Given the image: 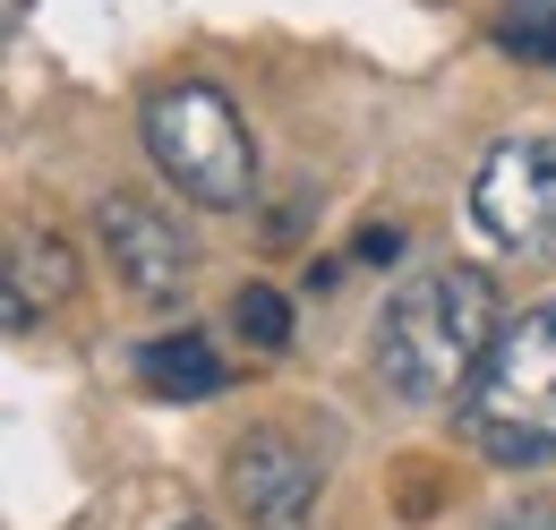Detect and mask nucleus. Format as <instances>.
Returning <instances> with one entry per match:
<instances>
[{
  "label": "nucleus",
  "instance_id": "1",
  "mask_svg": "<svg viewBox=\"0 0 556 530\" xmlns=\"http://www.w3.org/2000/svg\"><path fill=\"white\" fill-rule=\"evenodd\" d=\"M505 342V308H496V282L480 265H437V274H412L386 308H377V333H368V359L394 394L412 402H454L480 386L488 351Z\"/></svg>",
  "mask_w": 556,
  "mask_h": 530
},
{
  "label": "nucleus",
  "instance_id": "2",
  "mask_svg": "<svg viewBox=\"0 0 556 530\" xmlns=\"http://www.w3.org/2000/svg\"><path fill=\"white\" fill-rule=\"evenodd\" d=\"M138 137L154 154V172L206 214H231L249 205V180H257V146H249V121L231 112V94H214L206 77H172L154 86L138 112Z\"/></svg>",
  "mask_w": 556,
  "mask_h": 530
},
{
  "label": "nucleus",
  "instance_id": "3",
  "mask_svg": "<svg viewBox=\"0 0 556 530\" xmlns=\"http://www.w3.org/2000/svg\"><path fill=\"white\" fill-rule=\"evenodd\" d=\"M463 437L505 470L556 463V300L522 308L488 351L480 386L463 394Z\"/></svg>",
  "mask_w": 556,
  "mask_h": 530
},
{
  "label": "nucleus",
  "instance_id": "4",
  "mask_svg": "<svg viewBox=\"0 0 556 530\" xmlns=\"http://www.w3.org/2000/svg\"><path fill=\"white\" fill-rule=\"evenodd\" d=\"M471 223L496 249H556V137H496L471 172Z\"/></svg>",
  "mask_w": 556,
  "mask_h": 530
},
{
  "label": "nucleus",
  "instance_id": "5",
  "mask_svg": "<svg viewBox=\"0 0 556 530\" xmlns=\"http://www.w3.org/2000/svg\"><path fill=\"white\" fill-rule=\"evenodd\" d=\"M94 231H103L112 274H121L138 300H180V291H189L198 249H189V231H180L172 214H154L146 198H103L94 205Z\"/></svg>",
  "mask_w": 556,
  "mask_h": 530
},
{
  "label": "nucleus",
  "instance_id": "6",
  "mask_svg": "<svg viewBox=\"0 0 556 530\" xmlns=\"http://www.w3.org/2000/svg\"><path fill=\"white\" fill-rule=\"evenodd\" d=\"M231 496L249 505V522L300 530V522H308V505H317V463L291 454L282 437H249V445L231 454Z\"/></svg>",
  "mask_w": 556,
  "mask_h": 530
},
{
  "label": "nucleus",
  "instance_id": "7",
  "mask_svg": "<svg viewBox=\"0 0 556 530\" xmlns=\"http://www.w3.org/2000/svg\"><path fill=\"white\" fill-rule=\"evenodd\" d=\"M77 282L70 249L52 240V231H35V223H9V333L35 326V308H61Z\"/></svg>",
  "mask_w": 556,
  "mask_h": 530
},
{
  "label": "nucleus",
  "instance_id": "8",
  "mask_svg": "<svg viewBox=\"0 0 556 530\" xmlns=\"http://www.w3.org/2000/svg\"><path fill=\"white\" fill-rule=\"evenodd\" d=\"M138 386L146 394H163V402H206V394H223L231 386V359L214 351L206 333H154L138 351Z\"/></svg>",
  "mask_w": 556,
  "mask_h": 530
},
{
  "label": "nucleus",
  "instance_id": "9",
  "mask_svg": "<svg viewBox=\"0 0 556 530\" xmlns=\"http://www.w3.org/2000/svg\"><path fill=\"white\" fill-rule=\"evenodd\" d=\"M496 43L514 61L556 68V0H496Z\"/></svg>",
  "mask_w": 556,
  "mask_h": 530
},
{
  "label": "nucleus",
  "instance_id": "10",
  "mask_svg": "<svg viewBox=\"0 0 556 530\" xmlns=\"http://www.w3.org/2000/svg\"><path fill=\"white\" fill-rule=\"evenodd\" d=\"M231 326L249 333V351H291V300H282L275 282H249L231 300Z\"/></svg>",
  "mask_w": 556,
  "mask_h": 530
},
{
  "label": "nucleus",
  "instance_id": "11",
  "mask_svg": "<svg viewBox=\"0 0 556 530\" xmlns=\"http://www.w3.org/2000/svg\"><path fill=\"white\" fill-rule=\"evenodd\" d=\"M496 530H556V505H514Z\"/></svg>",
  "mask_w": 556,
  "mask_h": 530
},
{
  "label": "nucleus",
  "instance_id": "12",
  "mask_svg": "<svg viewBox=\"0 0 556 530\" xmlns=\"http://www.w3.org/2000/svg\"><path fill=\"white\" fill-rule=\"evenodd\" d=\"M180 530H206V522H180Z\"/></svg>",
  "mask_w": 556,
  "mask_h": 530
}]
</instances>
